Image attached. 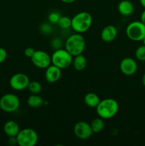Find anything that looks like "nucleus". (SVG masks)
I'll use <instances>...</instances> for the list:
<instances>
[{
	"label": "nucleus",
	"mask_w": 145,
	"mask_h": 146,
	"mask_svg": "<svg viewBox=\"0 0 145 146\" xmlns=\"http://www.w3.org/2000/svg\"><path fill=\"white\" fill-rule=\"evenodd\" d=\"M119 111V104L113 98H105L102 100L96 107L98 116L102 119H110L113 118Z\"/></svg>",
	"instance_id": "f257e3e1"
},
{
	"label": "nucleus",
	"mask_w": 145,
	"mask_h": 146,
	"mask_svg": "<svg viewBox=\"0 0 145 146\" xmlns=\"http://www.w3.org/2000/svg\"><path fill=\"white\" fill-rule=\"evenodd\" d=\"M92 23L91 14L87 11H81L71 19V28L76 33L82 34L90 28Z\"/></svg>",
	"instance_id": "f03ea898"
},
{
	"label": "nucleus",
	"mask_w": 145,
	"mask_h": 146,
	"mask_svg": "<svg viewBox=\"0 0 145 146\" xmlns=\"http://www.w3.org/2000/svg\"><path fill=\"white\" fill-rule=\"evenodd\" d=\"M85 48V39L82 35L76 33L68 37L65 43V49L72 56L82 54Z\"/></svg>",
	"instance_id": "7ed1b4c3"
},
{
	"label": "nucleus",
	"mask_w": 145,
	"mask_h": 146,
	"mask_svg": "<svg viewBox=\"0 0 145 146\" xmlns=\"http://www.w3.org/2000/svg\"><path fill=\"white\" fill-rule=\"evenodd\" d=\"M51 57V63L61 70L68 68L72 63V56L63 48L55 50Z\"/></svg>",
	"instance_id": "20e7f679"
},
{
	"label": "nucleus",
	"mask_w": 145,
	"mask_h": 146,
	"mask_svg": "<svg viewBox=\"0 0 145 146\" xmlns=\"http://www.w3.org/2000/svg\"><path fill=\"white\" fill-rule=\"evenodd\" d=\"M17 144L19 146H34L38 141V135L32 128L20 130L16 135Z\"/></svg>",
	"instance_id": "39448f33"
},
{
	"label": "nucleus",
	"mask_w": 145,
	"mask_h": 146,
	"mask_svg": "<svg viewBox=\"0 0 145 146\" xmlns=\"http://www.w3.org/2000/svg\"><path fill=\"white\" fill-rule=\"evenodd\" d=\"M127 36L134 41H141L145 37V25L141 21H134L126 28Z\"/></svg>",
	"instance_id": "423d86ee"
},
{
	"label": "nucleus",
	"mask_w": 145,
	"mask_h": 146,
	"mask_svg": "<svg viewBox=\"0 0 145 146\" xmlns=\"http://www.w3.org/2000/svg\"><path fill=\"white\" fill-rule=\"evenodd\" d=\"M19 98L15 94H7L0 98V108L4 112H14L19 108Z\"/></svg>",
	"instance_id": "0eeeda50"
},
{
	"label": "nucleus",
	"mask_w": 145,
	"mask_h": 146,
	"mask_svg": "<svg viewBox=\"0 0 145 146\" xmlns=\"http://www.w3.org/2000/svg\"><path fill=\"white\" fill-rule=\"evenodd\" d=\"M30 79L28 76L23 73H17L13 75L9 80L10 86L15 91H20L28 88Z\"/></svg>",
	"instance_id": "6e6552de"
},
{
	"label": "nucleus",
	"mask_w": 145,
	"mask_h": 146,
	"mask_svg": "<svg viewBox=\"0 0 145 146\" xmlns=\"http://www.w3.org/2000/svg\"><path fill=\"white\" fill-rule=\"evenodd\" d=\"M31 62L36 67L38 68H46L51 65V57L49 54L44 51L38 50L35 51L34 54L31 58Z\"/></svg>",
	"instance_id": "1a4fd4ad"
},
{
	"label": "nucleus",
	"mask_w": 145,
	"mask_h": 146,
	"mask_svg": "<svg viewBox=\"0 0 145 146\" xmlns=\"http://www.w3.org/2000/svg\"><path fill=\"white\" fill-rule=\"evenodd\" d=\"M73 132L77 138L82 140L88 139L93 134L90 124L85 121H79L75 123Z\"/></svg>",
	"instance_id": "9d476101"
},
{
	"label": "nucleus",
	"mask_w": 145,
	"mask_h": 146,
	"mask_svg": "<svg viewBox=\"0 0 145 146\" xmlns=\"http://www.w3.org/2000/svg\"><path fill=\"white\" fill-rule=\"evenodd\" d=\"M137 63L134 58L127 57L121 61L119 68L121 72L125 76H132L137 71Z\"/></svg>",
	"instance_id": "9b49d317"
},
{
	"label": "nucleus",
	"mask_w": 145,
	"mask_h": 146,
	"mask_svg": "<svg viewBox=\"0 0 145 146\" xmlns=\"http://www.w3.org/2000/svg\"><path fill=\"white\" fill-rule=\"evenodd\" d=\"M45 80L50 84L55 83L60 79L61 76V69L55 65H50L45 68Z\"/></svg>",
	"instance_id": "f8f14e48"
},
{
	"label": "nucleus",
	"mask_w": 145,
	"mask_h": 146,
	"mask_svg": "<svg viewBox=\"0 0 145 146\" xmlns=\"http://www.w3.org/2000/svg\"><path fill=\"white\" fill-rule=\"evenodd\" d=\"M117 36V29L113 25H107L103 28L100 34L101 38L107 43L112 42Z\"/></svg>",
	"instance_id": "ddd939ff"
},
{
	"label": "nucleus",
	"mask_w": 145,
	"mask_h": 146,
	"mask_svg": "<svg viewBox=\"0 0 145 146\" xmlns=\"http://www.w3.org/2000/svg\"><path fill=\"white\" fill-rule=\"evenodd\" d=\"M117 9L121 15L127 17L133 13L134 7L133 3L129 0H122L118 4Z\"/></svg>",
	"instance_id": "4468645a"
},
{
	"label": "nucleus",
	"mask_w": 145,
	"mask_h": 146,
	"mask_svg": "<svg viewBox=\"0 0 145 146\" xmlns=\"http://www.w3.org/2000/svg\"><path fill=\"white\" fill-rule=\"evenodd\" d=\"M4 131L8 137H16L20 131L18 124L14 121H9L4 125Z\"/></svg>",
	"instance_id": "2eb2a0df"
},
{
	"label": "nucleus",
	"mask_w": 145,
	"mask_h": 146,
	"mask_svg": "<svg viewBox=\"0 0 145 146\" xmlns=\"http://www.w3.org/2000/svg\"><path fill=\"white\" fill-rule=\"evenodd\" d=\"M84 102L85 105L89 108H96L99 103L100 102L99 96L95 93H88L84 97Z\"/></svg>",
	"instance_id": "dca6fc26"
},
{
	"label": "nucleus",
	"mask_w": 145,
	"mask_h": 146,
	"mask_svg": "<svg viewBox=\"0 0 145 146\" xmlns=\"http://www.w3.org/2000/svg\"><path fill=\"white\" fill-rule=\"evenodd\" d=\"M72 64L76 71H82L87 66V59L82 54H79L74 56Z\"/></svg>",
	"instance_id": "f3484780"
},
{
	"label": "nucleus",
	"mask_w": 145,
	"mask_h": 146,
	"mask_svg": "<svg viewBox=\"0 0 145 146\" xmlns=\"http://www.w3.org/2000/svg\"><path fill=\"white\" fill-rule=\"evenodd\" d=\"M44 104V101L38 94H32L28 96L27 99V104L28 106L33 108H37Z\"/></svg>",
	"instance_id": "a211bd4d"
},
{
	"label": "nucleus",
	"mask_w": 145,
	"mask_h": 146,
	"mask_svg": "<svg viewBox=\"0 0 145 146\" xmlns=\"http://www.w3.org/2000/svg\"><path fill=\"white\" fill-rule=\"evenodd\" d=\"M90 124L93 133H98L101 132L105 128V123H104L103 119L100 117L93 119Z\"/></svg>",
	"instance_id": "6ab92c4d"
},
{
	"label": "nucleus",
	"mask_w": 145,
	"mask_h": 146,
	"mask_svg": "<svg viewBox=\"0 0 145 146\" xmlns=\"http://www.w3.org/2000/svg\"><path fill=\"white\" fill-rule=\"evenodd\" d=\"M28 88L32 94H38L42 90V86L38 81H30L28 86Z\"/></svg>",
	"instance_id": "aec40b11"
},
{
	"label": "nucleus",
	"mask_w": 145,
	"mask_h": 146,
	"mask_svg": "<svg viewBox=\"0 0 145 146\" xmlns=\"http://www.w3.org/2000/svg\"><path fill=\"white\" fill-rule=\"evenodd\" d=\"M57 24L60 28L63 29H67L71 27V19L65 16H61Z\"/></svg>",
	"instance_id": "412c9836"
},
{
	"label": "nucleus",
	"mask_w": 145,
	"mask_h": 146,
	"mask_svg": "<svg viewBox=\"0 0 145 146\" xmlns=\"http://www.w3.org/2000/svg\"><path fill=\"white\" fill-rule=\"evenodd\" d=\"M135 56L138 61H145V46L142 45L135 51Z\"/></svg>",
	"instance_id": "4be33fe9"
},
{
	"label": "nucleus",
	"mask_w": 145,
	"mask_h": 146,
	"mask_svg": "<svg viewBox=\"0 0 145 146\" xmlns=\"http://www.w3.org/2000/svg\"><path fill=\"white\" fill-rule=\"evenodd\" d=\"M61 17V15L58 11H53L48 15V20L53 24H57Z\"/></svg>",
	"instance_id": "5701e85b"
},
{
	"label": "nucleus",
	"mask_w": 145,
	"mask_h": 146,
	"mask_svg": "<svg viewBox=\"0 0 145 146\" xmlns=\"http://www.w3.org/2000/svg\"><path fill=\"white\" fill-rule=\"evenodd\" d=\"M61 46H62V41H61L58 38H54V39L51 41V46H52L55 50L61 48Z\"/></svg>",
	"instance_id": "b1692460"
},
{
	"label": "nucleus",
	"mask_w": 145,
	"mask_h": 146,
	"mask_svg": "<svg viewBox=\"0 0 145 146\" xmlns=\"http://www.w3.org/2000/svg\"><path fill=\"white\" fill-rule=\"evenodd\" d=\"M35 52V50L32 47H27L25 50H24V55L27 57V58H31L33 54Z\"/></svg>",
	"instance_id": "393cba45"
},
{
	"label": "nucleus",
	"mask_w": 145,
	"mask_h": 146,
	"mask_svg": "<svg viewBox=\"0 0 145 146\" xmlns=\"http://www.w3.org/2000/svg\"><path fill=\"white\" fill-rule=\"evenodd\" d=\"M7 57V52L4 48L0 47V64L4 62Z\"/></svg>",
	"instance_id": "a878e982"
},
{
	"label": "nucleus",
	"mask_w": 145,
	"mask_h": 146,
	"mask_svg": "<svg viewBox=\"0 0 145 146\" xmlns=\"http://www.w3.org/2000/svg\"><path fill=\"white\" fill-rule=\"evenodd\" d=\"M41 31L44 34H48L51 31V27L49 24H44L41 26Z\"/></svg>",
	"instance_id": "bb28decb"
},
{
	"label": "nucleus",
	"mask_w": 145,
	"mask_h": 146,
	"mask_svg": "<svg viewBox=\"0 0 145 146\" xmlns=\"http://www.w3.org/2000/svg\"><path fill=\"white\" fill-rule=\"evenodd\" d=\"M9 143L11 145H14L17 144V140L16 137H9Z\"/></svg>",
	"instance_id": "cd10ccee"
},
{
	"label": "nucleus",
	"mask_w": 145,
	"mask_h": 146,
	"mask_svg": "<svg viewBox=\"0 0 145 146\" xmlns=\"http://www.w3.org/2000/svg\"><path fill=\"white\" fill-rule=\"evenodd\" d=\"M140 19H141L140 21L145 25V9L144 10V11L142 12V14H141Z\"/></svg>",
	"instance_id": "c85d7f7f"
},
{
	"label": "nucleus",
	"mask_w": 145,
	"mask_h": 146,
	"mask_svg": "<svg viewBox=\"0 0 145 146\" xmlns=\"http://www.w3.org/2000/svg\"><path fill=\"white\" fill-rule=\"evenodd\" d=\"M61 1L64 3H66V4H71V3L74 2L76 0H61Z\"/></svg>",
	"instance_id": "c756f323"
},
{
	"label": "nucleus",
	"mask_w": 145,
	"mask_h": 146,
	"mask_svg": "<svg viewBox=\"0 0 145 146\" xmlns=\"http://www.w3.org/2000/svg\"><path fill=\"white\" fill-rule=\"evenodd\" d=\"M142 84H143L144 86L145 87V73L143 74V76H142Z\"/></svg>",
	"instance_id": "7c9ffc66"
},
{
	"label": "nucleus",
	"mask_w": 145,
	"mask_h": 146,
	"mask_svg": "<svg viewBox=\"0 0 145 146\" xmlns=\"http://www.w3.org/2000/svg\"><path fill=\"white\" fill-rule=\"evenodd\" d=\"M139 1H140L141 5L145 9V0H139Z\"/></svg>",
	"instance_id": "2f4dec72"
},
{
	"label": "nucleus",
	"mask_w": 145,
	"mask_h": 146,
	"mask_svg": "<svg viewBox=\"0 0 145 146\" xmlns=\"http://www.w3.org/2000/svg\"><path fill=\"white\" fill-rule=\"evenodd\" d=\"M142 42H143V44H144V45L145 46V37H144V39L142 40Z\"/></svg>",
	"instance_id": "473e14b6"
}]
</instances>
